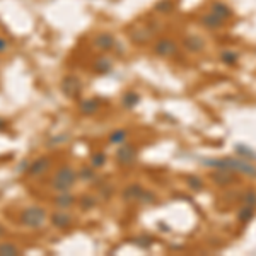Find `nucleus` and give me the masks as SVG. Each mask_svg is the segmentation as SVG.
I'll return each mask as SVG.
<instances>
[{"instance_id":"obj_7","label":"nucleus","mask_w":256,"mask_h":256,"mask_svg":"<svg viewBox=\"0 0 256 256\" xmlns=\"http://www.w3.org/2000/svg\"><path fill=\"white\" fill-rule=\"evenodd\" d=\"M253 217H255V207H241L238 212V221L241 222V224H248V222H251L253 221Z\"/></svg>"},{"instance_id":"obj_12","label":"nucleus","mask_w":256,"mask_h":256,"mask_svg":"<svg viewBox=\"0 0 256 256\" xmlns=\"http://www.w3.org/2000/svg\"><path fill=\"white\" fill-rule=\"evenodd\" d=\"M174 7V3L171 2V0H162V2H159L157 5H155V9H157V12H171Z\"/></svg>"},{"instance_id":"obj_13","label":"nucleus","mask_w":256,"mask_h":256,"mask_svg":"<svg viewBox=\"0 0 256 256\" xmlns=\"http://www.w3.org/2000/svg\"><path fill=\"white\" fill-rule=\"evenodd\" d=\"M188 183H190L195 190H202V186H203V181L200 178H197V176H191V178L188 179Z\"/></svg>"},{"instance_id":"obj_1","label":"nucleus","mask_w":256,"mask_h":256,"mask_svg":"<svg viewBox=\"0 0 256 256\" xmlns=\"http://www.w3.org/2000/svg\"><path fill=\"white\" fill-rule=\"evenodd\" d=\"M203 164L214 169H226L234 174H243L248 178H256V166L243 157H222V159H207Z\"/></svg>"},{"instance_id":"obj_3","label":"nucleus","mask_w":256,"mask_h":256,"mask_svg":"<svg viewBox=\"0 0 256 256\" xmlns=\"http://www.w3.org/2000/svg\"><path fill=\"white\" fill-rule=\"evenodd\" d=\"M210 179L219 186H229V185H233V183L238 181L234 173L226 171V169H217V171H214V173H210Z\"/></svg>"},{"instance_id":"obj_2","label":"nucleus","mask_w":256,"mask_h":256,"mask_svg":"<svg viewBox=\"0 0 256 256\" xmlns=\"http://www.w3.org/2000/svg\"><path fill=\"white\" fill-rule=\"evenodd\" d=\"M154 51H155V55L166 58V57H171V55H174L176 51H178V46H176V43L173 41V39L162 38V39H159V41L154 45Z\"/></svg>"},{"instance_id":"obj_4","label":"nucleus","mask_w":256,"mask_h":256,"mask_svg":"<svg viewBox=\"0 0 256 256\" xmlns=\"http://www.w3.org/2000/svg\"><path fill=\"white\" fill-rule=\"evenodd\" d=\"M183 46H185L188 51H191V53H200V51L205 48V39L198 34H190L183 39Z\"/></svg>"},{"instance_id":"obj_9","label":"nucleus","mask_w":256,"mask_h":256,"mask_svg":"<svg viewBox=\"0 0 256 256\" xmlns=\"http://www.w3.org/2000/svg\"><path fill=\"white\" fill-rule=\"evenodd\" d=\"M221 60L224 63H227V65H233V63H236L239 60V53H236L233 50H226L221 53Z\"/></svg>"},{"instance_id":"obj_8","label":"nucleus","mask_w":256,"mask_h":256,"mask_svg":"<svg viewBox=\"0 0 256 256\" xmlns=\"http://www.w3.org/2000/svg\"><path fill=\"white\" fill-rule=\"evenodd\" d=\"M236 150L243 155V159H248V161H256V152L251 150L250 147H245L243 143H238V145H236Z\"/></svg>"},{"instance_id":"obj_5","label":"nucleus","mask_w":256,"mask_h":256,"mask_svg":"<svg viewBox=\"0 0 256 256\" xmlns=\"http://www.w3.org/2000/svg\"><path fill=\"white\" fill-rule=\"evenodd\" d=\"M224 19H221L219 15H215L214 12H210V14L203 15L202 19H200V24H202L203 27H207V29H219V27L224 26Z\"/></svg>"},{"instance_id":"obj_11","label":"nucleus","mask_w":256,"mask_h":256,"mask_svg":"<svg viewBox=\"0 0 256 256\" xmlns=\"http://www.w3.org/2000/svg\"><path fill=\"white\" fill-rule=\"evenodd\" d=\"M120 157H125V159H122V161H125V162H131L135 157V150L131 149V147H125V149H122V152H120Z\"/></svg>"},{"instance_id":"obj_6","label":"nucleus","mask_w":256,"mask_h":256,"mask_svg":"<svg viewBox=\"0 0 256 256\" xmlns=\"http://www.w3.org/2000/svg\"><path fill=\"white\" fill-rule=\"evenodd\" d=\"M210 12H214L215 15H219L224 21L231 19V15H233V9H231L229 5H226L224 2H214L210 5Z\"/></svg>"},{"instance_id":"obj_10","label":"nucleus","mask_w":256,"mask_h":256,"mask_svg":"<svg viewBox=\"0 0 256 256\" xmlns=\"http://www.w3.org/2000/svg\"><path fill=\"white\" fill-rule=\"evenodd\" d=\"M241 200L248 207H256V190H246L245 193H243Z\"/></svg>"}]
</instances>
